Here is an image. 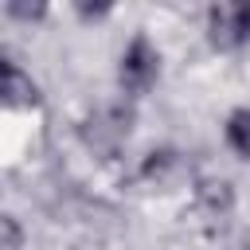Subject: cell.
I'll return each mask as SVG.
<instances>
[{
	"instance_id": "cell-9",
	"label": "cell",
	"mask_w": 250,
	"mask_h": 250,
	"mask_svg": "<svg viewBox=\"0 0 250 250\" xmlns=\"http://www.w3.org/2000/svg\"><path fill=\"white\" fill-rule=\"evenodd\" d=\"M8 12H12V16H23V20H31V16H43V8H23V4H8Z\"/></svg>"
},
{
	"instance_id": "cell-2",
	"label": "cell",
	"mask_w": 250,
	"mask_h": 250,
	"mask_svg": "<svg viewBox=\"0 0 250 250\" xmlns=\"http://www.w3.org/2000/svg\"><path fill=\"white\" fill-rule=\"evenodd\" d=\"M129 129H133V113L121 109V105H109V109H98V113L82 125V137H86V145L98 148V152H117V145L129 137Z\"/></svg>"
},
{
	"instance_id": "cell-1",
	"label": "cell",
	"mask_w": 250,
	"mask_h": 250,
	"mask_svg": "<svg viewBox=\"0 0 250 250\" xmlns=\"http://www.w3.org/2000/svg\"><path fill=\"white\" fill-rule=\"evenodd\" d=\"M156 74H160V55H156V47L148 43V35H133V43H129L125 55H121V70H117L121 86H125L129 94H145V90L156 82Z\"/></svg>"
},
{
	"instance_id": "cell-6",
	"label": "cell",
	"mask_w": 250,
	"mask_h": 250,
	"mask_svg": "<svg viewBox=\"0 0 250 250\" xmlns=\"http://www.w3.org/2000/svg\"><path fill=\"white\" fill-rule=\"evenodd\" d=\"M227 145L242 160H250V109H234L227 117Z\"/></svg>"
},
{
	"instance_id": "cell-4",
	"label": "cell",
	"mask_w": 250,
	"mask_h": 250,
	"mask_svg": "<svg viewBox=\"0 0 250 250\" xmlns=\"http://www.w3.org/2000/svg\"><path fill=\"white\" fill-rule=\"evenodd\" d=\"M195 207H199V215H207L211 223L219 219H227L230 215V207H234V191H230V184L227 180H199L195 184Z\"/></svg>"
},
{
	"instance_id": "cell-5",
	"label": "cell",
	"mask_w": 250,
	"mask_h": 250,
	"mask_svg": "<svg viewBox=\"0 0 250 250\" xmlns=\"http://www.w3.org/2000/svg\"><path fill=\"white\" fill-rule=\"evenodd\" d=\"M4 102H8L12 109H23V105H35V102H39L35 82H31L16 62H4Z\"/></svg>"
},
{
	"instance_id": "cell-3",
	"label": "cell",
	"mask_w": 250,
	"mask_h": 250,
	"mask_svg": "<svg viewBox=\"0 0 250 250\" xmlns=\"http://www.w3.org/2000/svg\"><path fill=\"white\" fill-rule=\"evenodd\" d=\"M211 43L230 51L250 39V4H215L211 8Z\"/></svg>"
},
{
	"instance_id": "cell-7",
	"label": "cell",
	"mask_w": 250,
	"mask_h": 250,
	"mask_svg": "<svg viewBox=\"0 0 250 250\" xmlns=\"http://www.w3.org/2000/svg\"><path fill=\"white\" fill-rule=\"evenodd\" d=\"M180 168V156L172 152V148H156V152H148V160H145V180H156V184H168V176Z\"/></svg>"
},
{
	"instance_id": "cell-8",
	"label": "cell",
	"mask_w": 250,
	"mask_h": 250,
	"mask_svg": "<svg viewBox=\"0 0 250 250\" xmlns=\"http://www.w3.org/2000/svg\"><path fill=\"white\" fill-rule=\"evenodd\" d=\"M0 227H4V250H16V246H20V227H16V219L4 215Z\"/></svg>"
}]
</instances>
